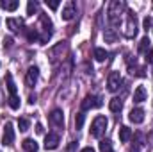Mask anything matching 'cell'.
I'll use <instances>...</instances> for the list:
<instances>
[{
  "mask_svg": "<svg viewBox=\"0 0 153 152\" xmlns=\"http://www.w3.org/2000/svg\"><path fill=\"white\" fill-rule=\"evenodd\" d=\"M11 45H13V38H4V47L5 48H9Z\"/></svg>",
  "mask_w": 153,
  "mask_h": 152,
  "instance_id": "obj_32",
  "label": "cell"
},
{
  "mask_svg": "<svg viewBox=\"0 0 153 152\" xmlns=\"http://www.w3.org/2000/svg\"><path fill=\"white\" fill-rule=\"evenodd\" d=\"M22 147H23V150L25 152H38V141L36 140H32V138H27V140H23V143H22Z\"/></svg>",
  "mask_w": 153,
  "mask_h": 152,
  "instance_id": "obj_14",
  "label": "cell"
},
{
  "mask_svg": "<svg viewBox=\"0 0 153 152\" xmlns=\"http://www.w3.org/2000/svg\"><path fill=\"white\" fill-rule=\"evenodd\" d=\"M146 59H148V63H152V65H153V48L150 50V54H148V57H146Z\"/></svg>",
  "mask_w": 153,
  "mask_h": 152,
  "instance_id": "obj_34",
  "label": "cell"
},
{
  "mask_svg": "<svg viewBox=\"0 0 153 152\" xmlns=\"http://www.w3.org/2000/svg\"><path fill=\"white\" fill-rule=\"evenodd\" d=\"M121 108H123L121 99H117V97L111 99V102H109V109H111L112 113H119V111H121Z\"/></svg>",
  "mask_w": 153,
  "mask_h": 152,
  "instance_id": "obj_16",
  "label": "cell"
},
{
  "mask_svg": "<svg viewBox=\"0 0 153 152\" xmlns=\"http://www.w3.org/2000/svg\"><path fill=\"white\" fill-rule=\"evenodd\" d=\"M84 122H85V113H84V111L76 113V116H75V127H76V129H82Z\"/></svg>",
  "mask_w": 153,
  "mask_h": 152,
  "instance_id": "obj_21",
  "label": "cell"
},
{
  "mask_svg": "<svg viewBox=\"0 0 153 152\" xmlns=\"http://www.w3.org/2000/svg\"><path fill=\"white\" fill-rule=\"evenodd\" d=\"M146 97H148L146 88H144V86H137V88H135V91H134V102L141 104V102H144V100H146Z\"/></svg>",
  "mask_w": 153,
  "mask_h": 152,
  "instance_id": "obj_13",
  "label": "cell"
},
{
  "mask_svg": "<svg viewBox=\"0 0 153 152\" xmlns=\"http://www.w3.org/2000/svg\"><path fill=\"white\" fill-rule=\"evenodd\" d=\"M125 9V4L123 2H111V5H109V20H111V23H117L119 22V14H121V11Z\"/></svg>",
  "mask_w": 153,
  "mask_h": 152,
  "instance_id": "obj_2",
  "label": "cell"
},
{
  "mask_svg": "<svg viewBox=\"0 0 153 152\" xmlns=\"http://www.w3.org/2000/svg\"><path fill=\"white\" fill-rule=\"evenodd\" d=\"M46 5H48L50 9H53V11H55V9L59 7V2H57V0H46Z\"/></svg>",
  "mask_w": 153,
  "mask_h": 152,
  "instance_id": "obj_29",
  "label": "cell"
},
{
  "mask_svg": "<svg viewBox=\"0 0 153 152\" xmlns=\"http://www.w3.org/2000/svg\"><path fill=\"white\" fill-rule=\"evenodd\" d=\"M29 104H36V95H30L29 97Z\"/></svg>",
  "mask_w": 153,
  "mask_h": 152,
  "instance_id": "obj_35",
  "label": "cell"
},
{
  "mask_svg": "<svg viewBox=\"0 0 153 152\" xmlns=\"http://www.w3.org/2000/svg\"><path fill=\"white\" fill-rule=\"evenodd\" d=\"M117 134H119V141L121 143H126L132 138V129H128L126 125H123V127H119V132Z\"/></svg>",
  "mask_w": 153,
  "mask_h": 152,
  "instance_id": "obj_15",
  "label": "cell"
},
{
  "mask_svg": "<svg viewBox=\"0 0 153 152\" xmlns=\"http://www.w3.org/2000/svg\"><path fill=\"white\" fill-rule=\"evenodd\" d=\"M66 152H76V141H71V143L68 145V149H66Z\"/></svg>",
  "mask_w": 153,
  "mask_h": 152,
  "instance_id": "obj_31",
  "label": "cell"
},
{
  "mask_svg": "<svg viewBox=\"0 0 153 152\" xmlns=\"http://www.w3.org/2000/svg\"><path fill=\"white\" fill-rule=\"evenodd\" d=\"M107 125H109V120L105 118V116H96L94 120H93V123H91V136L93 138H102L103 134H105V129H107Z\"/></svg>",
  "mask_w": 153,
  "mask_h": 152,
  "instance_id": "obj_1",
  "label": "cell"
},
{
  "mask_svg": "<svg viewBox=\"0 0 153 152\" xmlns=\"http://www.w3.org/2000/svg\"><path fill=\"white\" fill-rule=\"evenodd\" d=\"M93 57H94L98 63H103V61H105V57H107V50L98 47V48H94V52H93Z\"/></svg>",
  "mask_w": 153,
  "mask_h": 152,
  "instance_id": "obj_18",
  "label": "cell"
},
{
  "mask_svg": "<svg viewBox=\"0 0 153 152\" xmlns=\"http://www.w3.org/2000/svg\"><path fill=\"white\" fill-rule=\"evenodd\" d=\"M80 152H94V149H93V147H84Z\"/></svg>",
  "mask_w": 153,
  "mask_h": 152,
  "instance_id": "obj_36",
  "label": "cell"
},
{
  "mask_svg": "<svg viewBox=\"0 0 153 152\" xmlns=\"http://www.w3.org/2000/svg\"><path fill=\"white\" fill-rule=\"evenodd\" d=\"M41 25L45 27V32H50V34H52V27H53V25H52V20H50L46 14H41Z\"/></svg>",
  "mask_w": 153,
  "mask_h": 152,
  "instance_id": "obj_20",
  "label": "cell"
},
{
  "mask_svg": "<svg viewBox=\"0 0 153 152\" xmlns=\"http://www.w3.org/2000/svg\"><path fill=\"white\" fill-rule=\"evenodd\" d=\"M5 82H7V90H9V95H16V84L13 81V75L7 74L5 75Z\"/></svg>",
  "mask_w": 153,
  "mask_h": 152,
  "instance_id": "obj_19",
  "label": "cell"
},
{
  "mask_svg": "<svg viewBox=\"0 0 153 152\" xmlns=\"http://www.w3.org/2000/svg\"><path fill=\"white\" fill-rule=\"evenodd\" d=\"M103 36H105V41H111V43H112V41H116V38H117L112 31H105V34H103Z\"/></svg>",
  "mask_w": 153,
  "mask_h": 152,
  "instance_id": "obj_28",
  "label": "cell"
},
{
  "mask_svg": "<svg viewBox=\"0 0 153 152\" xmlns=\"http://www.w3.org/2000/svg\"><path fill=\"white\" fill-rule=\"evenodd\" d=\"M36 132H38V134H43V132H45V129H43L41 123H36Z\"/></svg>",
  "mask_w": 153,
  "mask_h": 152,
  "instance_id": "obj_33",
  "label": "cell"
},
{
  "mask_svg": "<svg viewBox=\"0 0 153 152\" xmlns=\"http://www.w3.org/2000/svg\"><path fill=\"white\" fill-rule=\"evenodd\" d=\"M2 143L4 145H7V147H11L13 143H14V129H13V123H5V127H4V134H2Z\"/></svg>",
  "mask_w": 153,
  "mask_h": 152,
  "instance_id": "obj_5",
  "label": "cell"
},
{
  "mask_svg": "<svg viewBox=\"0 0 153 152\" xmlns=\"http://www.w3.org/2000/svg\"><path fill=\"white\" fill-rule=\"evenodd\" d=\"M137 34V23H135V14L128 11V18H126V27H125V36L126 38H134Z\"/></svg>",
  "mask_w": 153,
  "mask_h": 152,
  "instance_id": "obj_3",
  "label": "cell"
},
{
  "mask_svg": "<svg viewBox=\"0 0 153 152\" xmlns=\"http://www.w3.org/2000/svg\"><path fill=\"white\" fill-rule=\"evenodd\" d=\"M18 127H20V131H22V132H25V131H29L30 122H29L27 118H20V120H18Z\"/></svg>",
  "mask_w": 153,
  "mask_h": 152,
  "instance_id": "obj_23",
  "label": "cell"
},
{
  "mask_svg": "<svg viewBox=\"0 0 153 152\" xmlns=\"http://www.w3.org/2000/svg\"><path fill=\"white\" fill-rule=\"evenodd\" d=\"M38 77H39V68L38 66H30L27 70V75H25V84L29 88H32L36 82H38Z\"/></svg>",
  "mask_w": 153,
  "mask_h": 152,
  "instance_id": "obj_8",
  "label": "cell"
},
{
  "mask_svg": "<svg viewBox=\"0 0 153 152\" xmlns=\"http://www.w3.org/2000/svg\"><path fill=\"white\" fill-rule=\"evenodd\" d=\"M59 147V134L55 132H48L45 136V149L46 150H55Z\"/></svg>",
  "mask_w": 153,
  "mask_h": 152,
  "instance_id": "obj_6",
  "label": "cell"
},
{
  "mask_svg": "<svg viewBox=\"0 0 153 152\" xmlns=\"http://www.w3.org/2000/svg\"><path fill=\"white\" fill-rule=\"evenodd\" d=\"M50 123L53 127H62L64 125V113H62V109H53L50 113Z\"/></svg>",
  "mask_w": 153,
  "mask_h": 152,
  "instance_id": "obj_9",
  "label": "cell"
},
{
  "mask_svg": "<svg viewBox=\"0 0 153 152\" xmlns=\"http://www.w3.org/2000/svg\"><path fill=\"white\" fill-rule=\"evenodd\" d=\"M143 25H144V31H148V29L152 27V18H150V16H146V18H144V22H143Z\"/></svg>",
  "mask_w": 153,
  "mask_h": 152,
  "instance_id": "obj_30",
  "label": "cell"
},
{
  "mask_svg": "<svg viewBox=\"0 0 153 152\" xmlns=\"http://www.w3.org/2000/svg\"><path fill=\"white\" fill-rule=\"evenodd\" d=\"M148 47H150V38L146 36V38H143L141 41H139V52H148Z\"/></svg>",
  "mask_w": 153,
  "mask_h": 152,
  "instance_id": "obj_22",
  "label": "cell"
},
{
  "mask_svg": "<svg viewBox=\"0 0 153 152\" xmlns=\"http://www.w3.org/2000/svg\"><path fill=\"white\" fill-rule=\"evenodd\" d=\"M76 14V7H75V2H68L64 7H62V20H66V22H70L73 16Z\"/></svg>",
  "mask_w": 153,
  "mask_h": 152,
  "instance_id": "obj_10",
  "label": "cell"
},
{
  "mask_svg": "<svg viewBox=\"0 0 153 152\" xmlns=\"http://www.w3.org/2000/svg\"><path fill=\"white\" fill-rule=\"evenodd\" d=\"M102 99L100 97H94V95H87L84 100H82V111H87V109H93V108H102Z\"/></svg>",
  "mask_w": 153,
  "mask_h": 152,
  "instance_id": "obj_4",
  "label": "cell"
},
{
  "mask_svg": "<svg viewBox=\"0 0 153 152\" xmlns=\"http://www.w3.org/2000/svg\"><path fill=\"white\" fill-rule=\"evenodd\" d=\"M100 150L102 152H112V145L109 140H102L100 141Z\"/></svg>",
  "mask_w": 153,
  "mask_h": 152,
  "instance_id": "obj_25",
  "label": "cell"
},
{
  "mask_svg": "<svg viewBox=\"0 0 153 152\" xmlns=\"http://www.w3.org/2000/svg\"><path fill=\"white\" fill-rule=\"evenodd\" d=\"M119 84H121V75H119V72H111V74H109V81H107L109 91H117V90H119Z\"/></svg>",
  "mask_w": 153,
  "mask_h": 152,
  "instance_id": "obj_7",
  "label": "cell"
},
{
  "mask_svg": "<svg viewBox=\"0 0 153 152\" xmlns=\"http://www.w3.org/2000/svg\"><path fill=\"white\" fill-rule=\"evenodd\" d=\"M9 106H11V109H18V108H20V99H18V95H11V97H9Z\"/></svg>",
  "mask_w": 153,
  "mask_h": 152,
  "instance_id": "obj_24",
  "label": "cell"
},
{
  "mask_svg": "<svg viewBox=\"0 0 153 152\" xmlns=\"http://www.w3.org/2000/svg\"><path fill=\"white\" fill-rule=\"evenodd\" d=\"M27 39L32 43V41H36V39H39V36H38V31H34V27H30L29 31H27Z\"/></svg>",
  "mask_w": 153,
  "mask_h": 152,
  "instance_id": "obj_26",
  "label": "cell"
},
{
  "mask_svg": "<svg viewBox=\"0 0 153 152\" xmlns=\"http://www.w3.org/2000/svg\"><path fill=\"white\" fill-rule=\"evenodd\" d=\"M38 9H39L38 2H29V4H27V14H34Z\"/></svg>",
  "mask_w": 153,
  "mask_h": 152,
  "instance_id": "obj_27",
  "label": "cell"
},
{
  "mask_svg": "<svg viewBox=\"0 0 153 152\" xmlns=\"http://www.w3.org/2000/svg\"><path fill=\"white\" fill-rule=\"evenodd\" d=\"M5 23H7V27H9L11 32H20L22 27H23V20L22 18H7Z\"/></svg>",
  "mask_w": 153,
  "mask_h": 152,
  "instance_id": "obj_12",
  "label": "cell"
},
{
  "mask_svg": "<svg viewBox=\"0 0 153 152\" xmlns=\"http://www.w3.org/2000/svg\"><path fill=\"white\" fill-rule=\"evenodd\" d=\"M0 5H2L5 11H11V13H13V11H16V9H18L20 2H18V0H5V2H2Z\"/></svg>",
  "mask_w": 153,
  "mask_h": 152,
  "instance_id": "obj_17",
  "label": "cell"
},
{
  "mask_svg": "<svg viewBox=\"0 0 153 152\" xmlns=\"http://www.w3.org/2000/svg\"><path fill=\"white\" fill-rule=\"evenodd\" d=\"M128 120L134 122V123H143L144 122V109H141V108L132 109L130 114H128Z\"/></svg>",
  "mask_w": 153,
  "mask_h": 152,
  "instance_id": "obj_11",
  "label": "cell"
}]
</instances>
